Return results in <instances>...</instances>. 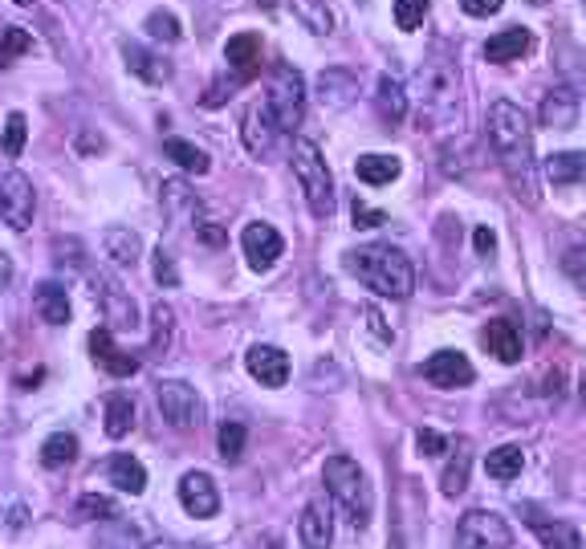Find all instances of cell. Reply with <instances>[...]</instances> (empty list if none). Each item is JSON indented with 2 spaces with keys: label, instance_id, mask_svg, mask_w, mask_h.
I'll return each instance as SVG.
<instances>
[{
  "label": "cell",
  "instance_id": "obj_40",
  "mask_svg": "<svg viewBox=\"0 0 586 549\" xmlns=\"http://www.w3.org/2000/svg\"><path fill=\"white\" fill-rule=\"evenodd\" d=\"M25 139H29V118H25L21 110H13V114L5 118V139H0V147H5L9 159H17V155L25 151Z\"/></svg>",
  "mask_w": 586,
  "mask_h": 549
},
{
  "label": "cell",
  "instance_id": "obj_19",
  "mask_svg": "<svg viewBox=\"0 0 586 549\" xmlns=\"http://www.w3.org/2000/svg\"><path fill=\"white\" fill-rule=\"evenodd\" d=\"M314 94H318L322 110H346L350 102L359 98V78L350 70H322Z\"/></svg>",
  "mask_w": 586,
  "mask_h": 549
},
{
  "label": "cell",
  "instance_id": "obj_41",
  "mask_svg": "<svg viewBox=\"0 0 586 549\" xmlns=\"http://www.w3.org/2000/svg\"><path fill=\"white\" fill-rule=\"evenodd\" d=\"M143 29L155 37V41H180L184 37V29H180V21H175V13H163V9H155L147 21H143Z\"/></svg>",
  "mask_w": 586,
  "mask_h": 549
},
{
  "label": "cell",
  "instance_id": "obj_3",
  "mask_svg": "<svg viewBox=\"0 0 586 549\" xmlns=\"http://www.w3.org/2000/svg\"><path fill=\"white\" fill-rule=\"evenodd\" d=\"M322 480H326V493L346 513V521L355 525V529H367L371 525V513H375V497H371V484H367V472L359 468V460L330 456L326 468H322Z\"/></svg>",
  "mask_w": 586,
  "mask_h": 549
},
{
  "label": "cell",
  "instance_id": "obj_50",
  "mask_svg": "<svg viewBox=\"0 0 586 549\" xmlns=\"http://www.w3.org/2000/svg\"><path fill=\"white\" fill-rule=\"evenodd\" d=\"M363 318H367V330H371V334H375V338L387 346V342H391V330L383 326V314L375 310V305H363Z\"/></svg>",
  "mask_w": 586,
  "mask_h": 549
},
{
  "label": "cell",
  "instance_id": "obj_52",
  "mask_svg": "<svg viewBox=\"0 0 586 549\" xmlns=\"http://www.w3.org/2000/svg\"><path fill=\"white\" fill-rule=\"evenodd\" d=\"M9 281H13V261H9L5 253H0V289H5Z\"/></svg>",
  "mask_w": 586,
  "mask_h": 549
},
{
  "label": "cell",
  "instance_id": "obj_13",
  "mask_svg": "<svg viewBox=\"0 0 586 549\" xmlns=\"http://www.w3.org/2000/svg\"><path fill=\"white\" fill-rule=\"evenodd\" d=\"M159 200H163V216L175 224V228H200L204 220H200V200H196V192L188 188L184 179H163L159 183Z\"/></svg>",
  "mask_w": 586,
  "mask_h": 549
},
{
  "label": "cell",
  "instance_id": "obj_32",
  "mask_svg": "<svg viewBox=\"0 0 586 549\" xmlns=\"http://www.w3.org/2000/svg\"><path fill=\"white\" fill-rule=\"evenodd\" d=\"M546 175L558 183V188H570V183L586 179V151H562L546 163Z\"/></svg>",
  "mask_w": 586,
  "mask_h": 549
},
{
  "label": "cell",
  "instance_id": "obj_38",
  "mask_svg": "<svg viewBox=\"0 0 586 549\" xmlns=\"http://www.w3.org/2000/svg\"><path fill=\"white\" fill-rule=\"evenodd\" d=\"M293 13H298V21L310 33H330L334 29V13H330L326 0H293Z\"/></svg>",
  "mask_w": 586,
  "mask_h": 549
},
{
  "label": "cell",
  "instance_id": "obj_33",
  "mask_svg": "<svg viewBox=\"0 0 586 549\" xmlns=\"http://www.w3.org/2000/svg\"><path fill=\"white\" fill-rule=\"evenodd\" d=\"M78 460V436L74 432H53L45 444H41V464L45 468H66Z\"/></svg>",
  "mask_w": 586,
  "mask_h": 549
},
{
  "label": "cell",
  "instance_id": "obj_46",
  "mask_svg": "<svg viewBox=\"0 0 586 549\" xmlns=\"http://www.w3.org/2000/svg\"><path fill=\"white\" fill-rule=\"evenodd\" d=\"M155 281L159 285H180V269H175V257L163 249V244H159V249H155Z\"/></svg>",
  "mask_w": 586,
  "mask_h": 549
},
{
  "label": "cell",
  "instance_id": "obj_56",
  "mask_svg": "<svg viewBox=\"0 0 586 549\" xmlns=\"http://www.w3.org/2000/svg\"><path fill=\"white\" fill-rule=\"evenodd\" d=\"M582 399H586V371H582Z\"/></svg>",
  "mask_w": 586,
  "mask_h": 549
},
{
  "label": "cell",
  "instance_id": "obj_17",
  "mask_svg": "<svg viewBox=\"0 0 586 549\" xmlns=\"http://www.w3.org/2000/svg\"><path fill=\"white\" fill-rule=\"evenodd\" d=\"M90 354H94V362L102 366V371H106V375H114V379H131V375L139 371V358L114 346V338H110V330H106V326L90 334Z\"/></svg>",
  "mask_w": 586,
  "mask_h": 549
},
{
  "label": "cell",
  "instance_id": "obj_27",
  "mask_svg": "<svg viewBox=\"0 0 586 549\" xmlns=\"http://www.w3.org/2000/svg\"><path fill=\"white\" fill-rule=\"evenodd\" d=\"M106 476H110V484L119 488V493H127V497H139L143 488H147V468L131 456V452H119L110 460V468H106Z\"/></svg>",
  "mask_w": 586,
  "mask_h": 549
},
{
  "label": "cell",
  "instance_id": "obj_54",
  "mask_svg": "<svg viewBox=\"0 0 586 549\" xmlns=\"http://www.w3.org/2000/svg\"><path fill=\"white\" fill-rule=\"evenodd\" d=\"M257 5H265V9H273V5H277V0H257Z\"/></svg>",
  "mask_w": 586,
  "mask_h": 549
},
{
  "label": "cell",
  "instance_id": "obj_1",
  "mask_svg": "<svg viewBox=\"0 0 586 549\" xmlns=\"http://www.w3.org/2000/svg\"><path fill=\"white\" fill-rule=\"evenodd\" d=\"M489 143L493 155L501 163V175L509 183V192L525 204V208H538L542 192H538V163H534V135H530V122H525L521 106L513 102H493L489 106Z\"/></svg>",
  "mask_w": 586,
  "mask_h": 549
},
{
  "label": "cell",
  "instance_id": "obj_44",
  "mask_svg": "<svg viewBox=\"0 0 586 549\" xmlns=\"http://www.w3.org/2000/svg\"><path fill=\"white\" fill-rule=\"evenodd\" d=\"M78 513H82V517H94V521H110V517H119V505H114L110 497L86 493V497L78 501Z\"/></svg>",
  "mask_w": 586,
  "mask_h": 549
},
{
  "label": "cell",
  "instance_id": "obj_7",
  "mask_svg": "<svg viewBox=\"0 0 586 549\" xmlns=\"http://www.w3.org/2000/svg\"><path fill=\"white\" fill-rule=\"evenodd\" d=\"M155 403H159L163 419L175 427V432H196V427L204 423V403H200L196 387H188L180 379H163L155 387Z\"/></svg>",
  "mask_w": 586,
  "mask_h": 549
},
{
  "label": "cell",
  "instance_id": "obj_37",
  "mask_svg": "<svg viewBox=\"0 0 586 549\" xmlns=\"http://www.w3.org/2000/svg\"><path fill=\"white\" fill-rule=\"evenodd\" d=\"M521 464H525V456H521L517 444H501V448L489 452V460H485V468H489L493 480H517V476H521Z\"/></svg>",
  "mask_w": 586,
  "mask_h": 549
},
{
  "label": "cell",
  "instance_id": "obj_12",
  "mask_svg": "<svg viewBox=\"0 0 586 549\" xmlns=\"http://www.w3.org/2000/svg\"><path fill=\"white\" fill-rule=\"evenodd\" d=\"M473 362H468L460 350H436L428 362H424V379L440 391H456V387H468L473 383Z\"/></svg>",
  "mask_w": 586,
  "mask_h": 549
},
{
  "label": "cell",
  "instance_id": "obj_6",
  "mask_svg": "<svg viewBox=\"0 0 586 549\" xmlns=\"http://www.w3.org/2000/svg\"><path fill=\"white\" fill-rule=\"evenodd\" d=\"M277 131H293L302 127V114H306V82L293 66H277L269 78V94H265Z\"/></svg>",
  "mask_w": 586,
  "mask_h": 549
},
{
  "label": "cell",
  "instance_id": "obj_9",
  "mask_svg": "<svg viewBox=\"0 0 586 549\" xmlns=\"http://www.w3.org/2000/svg\"><path fill=\"white\" fill-rule=\"evenodd\" d=\"M37 212V192L25 171H5L0 175V220L13 232H25Z\"/></svg>",
  "mask_w": 586,
  "mask_h": 549
},
{
  "label": "cell",
  "instance_id": "obj_5",
  "mask_svg": "<svg viewBox=\"0 0 586 549\" xmlns=\"http://www.w3.org/2000/svg\"><path fill=\"white\" fill-rule=\"evenodd\" d=\"M293 175H298L302 192H306V204L318 220H330L334 216V175L322 159V151L310 143V139H298L293 143Z\"/></svg>",
  "mask_w": 586,
  "mask_h": 549
},
{
  "label": "cell",
  "instance_id": "obj_31",
  "mask_svg": "<svg viewBox=\"0 0 586 549\" xmlns=\"http://www.w3.org/2000/svg\"><path fill=\"white\" fill-rule=\"evenodd\" d=\"M355 171H359V179H363V183H371V188H383V183L399 179L403 163H399L395 155H359Z\"/></svg>",
  "mask_w": 586,
  "mask_h": 549
},
{
  "label": "cell",
  "instance_id": "obj_14",
  "mask_svg": "<svg viewBox=\"0 0 586 549\" xmlns=\"http://www.w3.org/2000/svg\"><path fill=\"white\" fill-rule=\"evenodd\" d=\"M180 505H184V513L188 517H216V509H220V493H216V480L208 476V472H188L184 480H180Z\"/></svg>",
  "mask_w": 586,
  "mask_h": 549
},
{
  "label": "cell",
  "instance_id": "obj_28",
  "mask_svg": "<svg viewBox=\"0 0 586 549\" xmlns=\"http://www.w3.org/2000/svg\"><path fill=\"white\" fill-rule=\"evenodd\" d=\"M530 529H534V537L542 541V549H582L578 529L566 525V521H550V517H542V513H530Z\"/></svg>",
  "mask_w": 586,
  "mask_h": 549
},
{
  "label": "cell",
  "instance_id": "obj_47",
  "mask_svg": "<svg viewBox=\"0 0 586 549\" xmlns=\"http://www.w3.org/2000/svg\"><path fill=\"white\" fill-rule=\"evenodd\" d=\"M416 448L424 452V456H440V452H452V444L440 436V432H432V427H420V436H416Z\"/></svg>",
  "mask_w": 586,
  "mask_h": 549
},
{
  "label": "cell",
  "instance_id": "obj_4",
  "mask_svg": "<svg viewBox=\"0 0 586 549\" xmlns=\"http://www.w3.org/2000/svg\"><path fill=\"white\" fill-rule=\"evenodd\" d=\"M420 90H424V114L432 122H460V74L452 66V57L436 49V57L424 61L420 70Z\"/></svg>",
  "mask_w": 586,
  "mask_h": 549
},
{
  "label": "cell",
  "instance_id": "obj_21",
  "mask_svg": "<svg viewBox=\"0 0 586 549\" xmlns=\"http://www.w3.org/2000/svg\"><path fill=\"white\" fill-rule=\"evenodd\" d=\"M481 342H485V350H489L497 362H521V354H525L521 330H517L509 318H493V322L481 330Z\"/></svg>",
  "mask_w": 586,
  "mask_h": 549
},
{
  "label": "cell",
  "instance_id": "obj_51",
  "mask_svg": "<svg viewBox=\"0 0 586 549\" xmlns=\"http://www.w3.org/2000/svg\"><path fill=\"white\" fill-rule=\"evenodd\" d=\"M473 244H477V253H481V257H489V253L497 249V236H493V228H477V232H473Z\"/></svg>",
  "mask_w": 586,
  "mask_h": 549
},
{
  "label": "cell",
  "instance_id": "obj_29",
  "mask_svg": "<svg viewBox=\"0 0 586 549\" xmlns=\"http://www.w3.org/2000/svg\"><path fill=\"white\" fill-rule=\"evenodd\" d=\"M468 468H473V452H468V440H460L452 448V460L444 464L440 472V488H444V497H460L464 488H468Z\"/></svg>",
  "mask_w": 586,
  "mask_h": 549
},
{
  "label": "cell",
  "instance_id": "obj_57",
  "mask_svg": "<svg viewBox=\"0 0 586 549\" xmlns=\"http://www.w3.org/2000/svg\"><path fill=\"white\" fill-rule=\"evenodd\" d=\"M530 5H550V0H530Z\"/></svg>",
  "mask_w": 586,
  "mask_h": 549
},
{
  "label": "cell",
  "instance_id": "obj_36",
  "mask_svg": "<svg viewBox=\"0 0 586 549\" xmlns=\"http://www.w3.org/2000/svg\"><path fill=\"white\" fill-rule=\"evenodd\" d=\"M171 334H175V310L159 301L155 310H151V342H147V354H167Z\"/></svg>",
  "mask_w": 586,
  "mask_h": 549
},
{
  "label": "cell",
  "instance_id": "obj_48",
  "mask_svg": "<svg viewBox=\"0 0 586 549\" xmlns=\"http://www.w3.org/2000/svg\"><path fill=\"white\" fill-rule=\"evenodd\" d=\"M379 224H387V212L367 208L363 200H355V228H379Z\"/></svg>",
  "mask_w": 586,
  "mask_h": 549
},
{
  "label": "cell",
  "instance_id": "obj_18",
  "mask_svg": "<svg viewBox=\"0 0 586 549\" xmlns=\"http://www.w3.org/2000/svg\"><path fill=\"white\" fill-rule=\"evenodd\" d=\"M538 118H542V127H550V131H570L578 122V94L570 86L546 90L542 106H538Z\"/></svg>",
  "mask_w": 586,
  "mask_h": 549
},
{
  "label": "cell",
  "instance_id": "obj_26",
  "mask_svg": "<svg viewBox=\"0 0 586 549\" xmlns=\"http://www.w3.org/2000/svg\"><path fill=\"white\" fill-rule=\"evenodd\" d=\"M102 249H106V257H110L114 265L135 269V265H139V253H143V240H139V232H131V228H106V232H102Z\"/></svg>",
  "mask_w": 586,
  "mask_h": 549
},
{
  "label": "cell",
  "instance_id": "obj_45",
  "mask_svg": "<svg viewBox=\"0 0 586 549\" xmlns=\"http://www.w3.org/2000/svg\"><path fill=\"white\" fill-rule=\"evenodd\" d=\"M0 49H5L9 57H17V53H33V37H29L21 25H9V29H0Z\"/></svg>",
  "mask_w": 586,
  "mask_h": 549
},
{
  "label": "cell",
  "instance_id": "obj_34",
  "mask_svg": "<svg viewBox=\"0 0 586 549\" xmlns=\"http://www.w3.org/2000/svg\"><path fill=\"white\" fill-rule=\"evenodd\" d=\"M163 155L175 159L188 175H208V167H212L208 155H204L196 143H188V139H167V143H163Z\"/></svg>",
  "mask_w": 586,
  "mask_h": 549
},
{
  "label": "cell",
  "instance_id": "obj_58",
  "mask_svg": "<svg viewBox=\"0 0 586 549\" xmlns=\"http://www.w3.org/2000/svg\"><path fill=\"white\" fill-rule=\"evenodd\" d=\"M151 549H171V545H151Z\"/></svg>",
  "mask_w": 586,
  "mask_h": 549
},
{
  "label": "cell",
  "instance_id": "obj_11",
  "mask_svg": "<svg viewBox=\"0 0 586 549\" xmlns=\"http://www.w3.org/2000/svg\"><path fill=\"white\" fill-rule=\"evenodd\" d=\"M241 249H245V257H249V269L253 273H269L273 265H277V257L285 253V240H281V232L273 228V224H249L245 232H241Z\"/></svg>",
  "mask_w": 586,
  "mask_h": 549
},
{
  "label": "cell",
  "instance_id": "obj_2",
  "mask_svg": "<svg viewBox=\"0 0 586 549\" xmlns=\"http://www.w3.org/2000/svg\"><path fill=\"white\" fill-rule=\"evenodd\" d=\"M346 269L355 273L367 289H375L379 297H391V301H407L416 289V269L399 249L391 244H367V249H355L346 253Z\"/></svg>",
  "mask_w": 586,
  "mask_h": 549
},
{
  "label": "cell",
  "instance_id": "obj_20",
  "mask_svg": "<svg viewBox=\"0 0 586 549\" xmlns=\"http://www.w3.org/2000/svg\"><path fill=\"white\" fill-rule=\"evenodd\" d=\"M224 61H228V70L237 74V82H249V78L261 70V37H257V33H237V37H228Z\"/></svg>",
  "mask_w": 586,
  "mask_h": 549
},
{
  "label": "cell",
  "instance_id": "obj_24",
  "mask_svg": "<svg viewBox=\"0 0 586 549\" xmlns=\"http://www.w3.org/2000/svg\"><path fill=\"white\" fill-rule=\"evenodd\" d=\"M530 49H534V37H530V29H521V25L501 29V33H493L485 41V57L497 61V66H505V61H521Z\"/></svg>",
  "mask_w": 586,
  "mask_h": 549
},
{
  "label": "cell",
  "instance_id": "obj_35",
  "mask_svg": "<svg viewBox=\"0 0 586 549\" xmlns=\"http://www.w3.org/2000/svg\"><path fill=\"white\" fill-rule=\"evenodd\" d=\"M375 106H379V114H383L387 122H403V114H407V94H403V86H399L391 74H383V78H379Z\"/></svg>",
  "mask_w": 586,
  "mask_h": 549
},
{
  "label": "cell",
  "instance_id": "obj_10",
  "mask_svg": "<svg viewBox=\"0 0 586 549\" xmlns=\"http://www.w3.org/2000/svg\"><path fill=\"white\" fill-rule=\"evenodd\" d=\"M90 297L102 310V318L110 322V330H135L139 326V314H135V297L106 273H94L90 277Z\"/></svg>",
  "mask_w": 586,
  "mask_h": 549
},
{
  "label": "cell",
  "instance_id": "obj_39",
  "mask_svg": "<svg viewBox=\"0 0 586 549\" xmlns=\"http://www.w3.org/2000/svg\"><path fill=\"white\" fill-rule=\"evenodd\" d=\"M216 444H220V456L224 460H241L245 456V427L237 419H224L220 432H216Z\"/></svg>",
  "mask_w": 586,
  "mask_h": 549
},
{
  "label": "cell",
  "instance_id": "obj_42",
  "mask_svg": "<svg viewBox=\"0 0 586 549\" xmlns=\"http://www.w3.org/2000/svg\"><path fill=\"white\" fill-rule=\"evenodd\" d=\"M428 17V0H395V25L403 33H416Z\"/></svg>",
  "mask_w": 586,
  "mask_h": 549
},
{
  "label": "cell",
  "instance_id": "obj_23",
  "mask_svg": "<svg viewBox=\"0 0 586 549\" xmlns=\"http://www.w3.org/2000/svg\"><path fill=\"white\" fill-rule=\"evenodd\" d=\"M123 61H127V70H131L135 78H143V82H151V86L171 82V66H167V61H163L159 53L135 45V41H123Z\"/></svg>",
  "mask_w": 586,
  "mask_h": 549
},
{
  "label": "cell",
  "instance_id": "obj_22",
  "mask_svg": "<svg viewBox=\"0 0 586 549\" xmlns=\"http://www.w3.org/2000/svg\"><path fill=\"white\" fill-rule=\"evenodd\" d=\"M298 537H302V549H330V541H334V521H330V509H326L322 501H310V505L302 509Z\"/></svg>",
  "mask_w": 586,
  "mask_h": 549
},
{
  "label": "cell",
  "instance_id": "obj_49",
  "mask_svg": "<svg viewBox=\"0 0 586 549\" xmlns=\"http://www.w3.org/2000/svg\"><path fill=\"white\" fill-rule=\"evenodd\" d=\"M501 5H505V0H460V9H464L468 17H497Z\"/></svg>",
  "mask_w": 586,
  "mask_h": 549
},
{
  "label": "cell",
  "instance_id": "obj_25",
  "mask_svg": "<svg viewBox=\"0 0 586 549\" xmlns=\"http://www.w3.org/2000/svg\"><path fill=\"white\" fill-rule=\"evenodd\" d=\"M33 305H37L41 322H49V326H66L70 322V293L57 281H41L37 293H33Z\"/></svg>",
  "mask_w": 586,
  "mask_h": 549
},
{
  "label": "cell",
  "instance_id": "obj_53",
  "mask_svg": "<svg viewBox=\"0 0 586 549\" xmlns=\"http://www.w3.org/2000/svg\"><path fill=\"white\" fill-rule=\"evenodd\" d=\"M9 61H13V57H9L5 49H0V70H5V66H9Z\"/></svg>",
  "mask_w": 586,
  "mask_h": 549
},
{
  "label": "cell",
  "instance_id": "obj_16",
  "mask_svg": "<svg viewBox=\"0 0 586 549\" xmlns=\"http://www.w3.org/2000/svg\"><path fill=\"white\" fill-rule=\"evenodd\" d=\"M277 135H281V131H277V122H273L269 102H253V106L245 110V122H241V139H245L249 155H269Z\"/></svg>",
  "mask_w": 586,
  "mask_h": 549
},
{
  "label": "cell",
  "instance_id": "obj_15",
  "mask_svg": "<svg viewBox=\"0 0 586 549\" xmlns=\"http://www.w3.org/2000/svg\"><path fill=\"white\" fill-rule=\"evenodd\" d=\"M245 366L261 387H285L289 383V354L281 346H253L245 354Z\"/></svg>",
  "mask_w": 586,
  "mask_h": 549
},
{
  "label": "cell",
  "instance_id": "obj_55",
  "mask_svg": "<svg viewBox=\"0 0 586 549\" xmlns=\"http://www.w3.org/2000/svg\"><path fill=\"white\" fill-rule=\"evenodd\" d=\"M13 5H37V0H13Z\"/></svg>",
  "mask_w": 586,
  "mask_h": 549
},
{
  "label": "cell",
  "instance_id": "obj_43",
  "mask_svg": "<svg viewBox=\"0 0 586 549\" xmlns=\"http://www.w3.org/2000/svg\"><path fill=\"white\" fill-rule=\"evenodd\" d=\"M562 273L586 293V244H574V249L562 253Z\"/></svg>",
  "mask_w": 586,
  "mask_h": 549
},
{
  "label": "cell",
  "instance_id": "obj_30",
  "mask_svg": "<svg viewBox=\"0 0 586 549\" xmlns=\"http://www.w3.org/2000/svg\"><path fill=\"white\" fill-rule=\"evenodd\" d=\"M131 427H135V399L127 391L106 395V436L110 440H123Z\"/></svg>",
  "mask_w": 586,
  "mask_h": 549
},
{
  "label": "cell",
  "instance_id": "obj_8",
  "mask_svg": "<svg viewBox=\"0 0 586 549\" xmlns=\"http://www.w3.org/2000/svg\"><path fill=\"white\" fill-rule=\"evenodd\" d=\"M456 549H513V533L501 513L468 509L456 525Z\"/></svg>",
  "mask_w": 586,
  "mask_h": 549
}]
</instances>
